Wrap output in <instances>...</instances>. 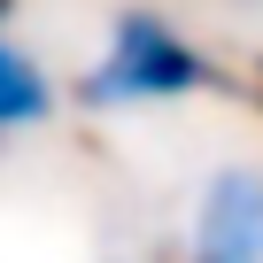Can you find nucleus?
Segmentation results:
<instances>
[{
    "instance_id": "obj_5",
    "label": "nucleus",
    "mask_w": 263,
    "mask_h": 263,
    "mask_svg": "<svg viewBox=\"0 0 263 263\" xmlns=\"http://www.w3.org/2000/svg\"><path fill=\"white\" fill-rule=\"evenodd\" d=\"M8 8H16V0H0V24H8Z\"/></svg>"
},
{
    "instance_id": "obj_1",
    "label": "nucleus",
    "mask_w": 263,
    "mask_h": 263,
    "mask_svg": "<svg viewBox=\"0 0 263 263\" xmlns=\"http://www.w3.org/2000/svg\"><path fill=\"white\" fill-rule=\"evenodd\" d=\"M209 85H217V62L186 31H171L147 8H124L108 24L101 62L78 78V101L85 108H147V101H186V93H209Z\"/></svg>"
},
{
    "instance_id": "obj_6",
    "label": "nucleus",
    "mask_w": 263,
    "mask_h": 263,
    "mask_svg": "<svg viewBox=\"0 0 263 263\" xmlns=\"http://www.w3.org/2000/svg\"><path fill=\"white\" fill-rule=\"evenodd\" d=\"M186 263H209V255H186Z\"/></svg>"
},
{
    "instance_id": "obj_4",
    "label": "nucleus",
    "mask_w": 263,
    "mask_h": 263,
    "mask_svg": "<svg viewBox=\"0 0 263 263\" xmlns=\"http://www.w3.org/2000/svg\"><path fill=\"white\" fill-rule=\"evenodd\" d=\"M255 108H263V62H255Z\"/></svg>"
},
{
    "instance_id": "obj_3",
    "label": "nucleus",
    "mask_w": 263,
    "mask_h": 263,
    "mask_svg": "<svg viewBox=\"0 0 263 263\" xmlns=\"http://www.w3.org/2000/svg\"><path fill=\"white\" fill-rule=\"evenodd\" d=\"M54 116V78L24 54V47H8L0 39V140H16V132H39Z\"/></svg>"
},
{
    "instance_id": "obj_2",
    "label": "nucleus",
    "mask_w": 263,
    "mask_h": 263,
    "mask_svg": "<svg viewBox=\"0 0 263 263\" xmlns=\"http://www.w3.org/2000/svg\"><path fill=\"white\" fill-rule=\"evenodd\" d=\"M194 255H209V263H263V171H217L201 186Z\"/></svg>"
}]
</instances>
